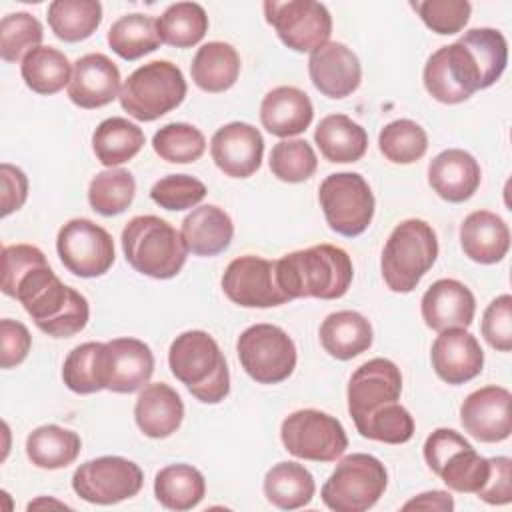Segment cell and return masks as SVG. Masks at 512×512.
<instances>
[{
    "instance_id": "1",
    "label": "cell",
    "mask_w": 512,
    "mask_h": 512,
    "mask_svg": "<svg viewBox=\"0 0 512 512\" xmlns=\"http://www.w3.org/2000/svg\"><path fill=\"white\" fill-rule=\"evenodd\" d=\"M508 62V44L494 28H472L454 44L438 48L424 66V86L442 104H460L492 86Z\"/></svg>"
},
{
    "instance_id": "2",
    "label": "cell",
    "mask_w": 512,
    "mask_h": 512,
    "mask_svg": "<svg viewBox=\"0 0 512 512\" xmlns=\"http://www.w3.org/2000/svg\"><path fill=\"white\" fill-rule=\"evenodd\" d=\"M12 298L24 306L42 332L54 338L78 334L90 318L88 300L66 286L52 272L48 260L36 264L18 280Z\"/></svg>"
},
{
    "instance_id": "3",
    "label": "cell",
    "mask_w": 512,
    "mask_h": 512,
    "mask_svg": "<svg viewBox=\"0 0 512 512\" xmlns=\"http://www.w3.org/2000/svg\"><path fill=\"white\" fill-rule=\"evenodd\" d=\"M274 268L278 288L288 300L342 298L354 276L348 252L332 244H318L284 254L274 262Z\"/></svg>"
},
{
    "instance_id": "4",
    "label": "cell",
    "mask_w": 512,
    "mask_h": 512,
    "mask_svg": "<svg viewBox=\"0 0 512 512\" xmlns=\"http://www.w3.org/2000/svg\"><path fill=\"white\" fill-rule=\"evenodd\" d=\"M168 366L192 396L218 404L230 392V372L218 342L204 330H186L170 344Z\"/></svg>"
},
{
    "instance_id": "5",
    "label": "cell",
    "mask_w": 512,
    "mask_h": 512,
    "mask_svg": "<svg viewBox=\"0 0 512 512\" xmlns=\"http://www.w3.org/2000/svg\"><path fill=\"white\" fill-rule=\"evenodd\" d=\"M120 240L126 262L144 276L168 280L174 278L186 262L188 248L182 234L160 216H134L124 226Z\"/></svg>"
},
{
    "instance_id": "6",
    "label": "cell",
    "mask_w": 512,
    "mask_h": 512,
    "mask_svg": "<svg viewBox=\"0 0 512 512\" xmlns=\"http://www.w3.org/2000/svg\"><path fill=\"white\" fill-rule=\"evenodd\" d=\"M438 256V238L420 218L400 222L382 250V278L392 292H412Z\"/></svg>"
},
{
    "instance_id": "7",
    "label": "cell",
    "mask_w": 512,
    "mask_h": 512,
    "mask_svg": "<svg viewBox=\"0 0 512 512\" xmlns=\"http://www.w3.org/2000/svg\"><path fill=\"white\" fill-rule=\"evenodd\" d=\"M186 96L182 70L168 60H154L136 68L122 84L120 104L140 122H152L176 106Z\"/></svg>"
},
{
    "instance_id": "8",
    "label": "cell",
    "mask_w": 512,
    "mask_h": 512,
    "mask_svg": "<svg viewBox=\"0 0 512 512\" xmlns=\"http://www.w3.org/2000/svg\"><path fill=\"white\" fill-rule=\"evenodd\" d=\"M388 472L372 454H350L336 464V470L322 486V502L334 512H364L384 494Z\"/></svg>"
},
{
    "instance_id": "9",
    "label": "cell",
    "mask_w": 512,
    "mask_h": 512,
    "mask_svg": "<svg viewBox=\"0 0 512 512\" xmlns=\"http://www.w3.org/2000/svg\"><path fill=\"white\" fill-rule=\"evenodd\" d=\"M424 460L454 492L476 494L490 474L488 458L480 456L464 436L450 428H438L426 438Z\"/></svg>"
},
{
    "instance_id": "10",
    "label": "cell",
    "mask_w": 512,
    "mask_h": 512,
    "mask_svg": "<svg viewBox=\"0 0 512 512\" xmlns=\"http://www.w3.org/2000/svg\"><path fill=\"white\" fill-rule=\"evenodd\" d=\"M320 208L328 226L342 236L362 234L374 216V194L356 172H336L324 178L318 190Z\"/></svg>"
},
{
    "instance_id": "11",
    "label": "cell",
    "mask_w": 512,
    "mask_h": 512,
    "mask_svg": "<svg viewBox=\"0 0 512 512\" xmlns=\"http://www.w3.org/2000/svg\"><path fill=\"white\" fill-rule=\"evenodd\" d=\"M244 372L258 384H278L296 368V346L292 338L274 324H254L236 342Z\"/></svg>"
},
{
    "instance_id": "12",
    "label": "cell",
    "mask_w": 512,
    "mask_h": 512,
    "mask_svg": "<svg viewBox=\"0 0 512 512\" xmlns=\"http://www.w3.org/2000/svg\"><path fill=\"white\" fill-rule=\"evenodd\" d=\"M280 438L292 456L312 462H334L348 448V436L340 420L314 408L286 416Z\"/></svg>"
},
{
    "instance_id": "13",
    "label": "cell",
    "mask_w": 512,
    "mask_h": 512,
    "mask_svg": "<svg viewBox=\"0 0 512 512\" xmlns=\"http://www.w3.org/2000/svg\"><path fill=\"white\" fill-rule=\"evenodd\" d=\"M144 474L122 456H100L80 464L72 476L74 492L90 504H116L140 492Z\"/></svg>"
},
{
    "instance_id": "14",
    "label": "cell",
    "mask_w": 512,
    "mask_h": 512,
    "mask_svg": "<svg viewBox=\"0 0 512 512\" xmlns=\"http://www.w3.org/2000/svg\"><path fill=\"white\" fill-rule=\"evenodd\" d=\"M264 14L278 38L296 52H314L326 44L332 34L328 8L314 0H268L264 2Z\"/></svg>"
},
{
    "instance_id": "15",
    "label": "cell",
    "mask_w": 512,
    "mask_h": 512,
    "mask_svg": "<svg viewBox=\"0 0 512 512\" xmlns=\"http://www.w3.org/2000/svg\"><path fill=\"white\" fill-rule=\"evenodd\" d=\"M56 250L62 264L80 278H96L114 264L112 236L88 218L66 222L56 236Z\"/></svg>"
},
{
    "instance_id": "16",
    "label": "cell",
    "mask_w": 512,
    "mask_h": 512,
    "mask_svg": "<svg viewBox=\"0 0 512 512\" xmlns=\"http://www.w3.org/2000/svg\"><path fill=\"white\" fill-rule=\"evenodd\" d=\"M154 356L138 338H114L102 342L98 352V382L102 390L130 394L152 378Z\"/></svg>"
},
{
    "instance_id": "17",
    "label": "cell",
    "mask_w": 512,
    "mask_h": 512,
    "mask_svg": "<svg viewBox=\"0 0 512 512\" xmlns=\"http://www.w3.org/2000/svg\"><path fill=\"white\" fill-rule=\"evenodd\" d=\"M222 290L230 302L244 308H270L288 302L278 288L274 262L254 254L234 258L226 266Z\"/></svg>"
},
{
    "instance_id": "18",
    "label": "cell",
    "mask_w": 512,
    "mask_h": 512,
    "mask_svg": "<svg viewBox=\"0 0 512 512\" xmlns=\"http://www.w3.org/2000/svg\"><path fill=\"white\" fill-rule=\"evenodd\" d=\"M402 392L400 368L388 358H372L358 366L348 382V412L356 422L374 410L398 402Z\"/></svg>"
},
{
    "instance_id": "19",
    "label": "cell",
    "mask_w": 512,
    "mask_h": 512,
    "mask_svg": "<svg viewBox=\"0 0 512 512\" xmlns=\"http://www.w3.org/2000/svg\"><path fill=\"white\" fill-rule=\"evenodd\" d=\"M512 394L502 386H484L468 394L460 406L464 430L480 442H502L512 432Z\"/></svg>"
},
{
    "instance_id": "20",
    "label": "cell",
    "mask_w": 512,
    "mask_h": 512,
    "mask_svg": "<svg viewBox=\"0 0 512 512\" xmlns=\"http://www.w3.org/2000/svg\"><path fill=\"white\" fill-rule=\"evenodd\" d=\"M214 164L230 178H248L260 164L264 140L258 128L246 122H230L218 128L210 140Z\"/></svg>"
},
{
    "instance_id": "21",
    "label": "cell",
    "mask_w": 512,
    "mask_h": 512,
    "mask_svg": "<svg viewBox=\"0 0 512 512\" xmlns=\"http://www.w3.org/2000/svg\"><path fill=\"white\" fill-rule=\"evenodd\" d=\"M308 74L314 88L328 98L350 96L362 80L358 56L342 42H326L310 52Z\"/></svg>"
},
{
    "instance_id": "22",
    "label": "cell",
    "mask_w": 512,
    "mask_h": 512,
    "mask_svg": "<svg viewBox=\"0 0 512 512\" xmlns=\"http://www.w3.org/2000/svg\"><path fill=\"white\" fill-rule=\"evenodd\" d=\"M430 360L440 380L464 384L482 372L484 352L466 328H448L434 340Z\"/></svg>"
},
{
    "instance_id": "23",
    "label": "cell",
    "mask_w": 512,
    "mask_h": 512,
    "mask_svg": "<svg viewBox=\"0 0 512 512\" xmlns=\"http://www.w3.org/2000/svg\"><path fill=\"white\" fill-rule=\"evenodd\" d=\"M120 96V70L116 64L100 54H86L74 62L68 84V98L86 110L102 108Z\"/></svg>"
},
{
    "instance_id": "24",
    "label": "cell",
    "mask_w": 512,
    "mask_h": 512,
    "mask_svg": "<svg viewBox=\"0 0 512 512\" xmlns=\"http://www.w3.org/2000/svg\"><path fill=\"white\" fill-rule=\"evenodd\" d=\"M422 318L428 328L444 332L448 328H468L474 320L476 300L470 288L454 278L436 280L422 296Z\"/></svg>"
},
{
    "instance_id": "25",
    "label": "cell",
    "mask_w": 512,
    "mask_h": 512,
    "mask_svg": "<svg viewBox=\"0 0 512 512\" xmlns=\"http://www.w3.org/2000/svg\"><path fill=\"white\" fill-rule=\"evenodd\" d=\"M482 172L476 158L460 148L440 152L428 166L430 188L446 202H464L480 186Z\"/></svg>"
},
{
    "instance_id": "26",
    "label": "cell",
    "mask_w": 512,
    "mask_h": 512,
    "mask_svg": "<svg viewBox=\"0 0 512 512\" xmlns=\"http://www.w3.org/2000/svg\"><path fill=\"white\" fill-rule=\"evenodd\" d=\"M312 116L314 108L308 94L296 86L272 88L260 104L262 126L278 138L302 134L310 126Z\"/></svg>"
},
{
    "instance_id": "27",
    "label": "cell",
    "mask_w": 512,
    "mask_h": 512,
    "mask_svg": "<svg viewBox=\"0 0 512 512\" xmlns=\"http://www.w3.org/2000/svg\"><path fill=\"white\" fill-rule=\"evenodd\" d=\"M134 418L138 428L148 438H168L174 434L184 418V404L180 394L164 384H148L136 398Z\"/></svg>"
},
{
    "instance_id": "28",
    "label": "cell",
    "mask_w": 512,
    "mask_h": 512,
    "mask_svg": "<svg viewBox=\"0 0 512 512\" xmlns=\"http://www.w3.org/2000/svg\"><path fill=\"white\" fill-rule=\"evenodd\" d=\"M460 244L470 260L496 264L508 254L510 230L494 212L476 210L470 212L460 226Z\"/></svg>"
},
{
    "instance_id": "29",
    "label": "cell",
    "mask_w": 512,
    "mask_h": 512,
    "mask_svg": "<svg viewBox=\"0 0 512 512\" xmlns=\"http://www.w3.org/2000/svg\"><path fill=\"white\" fill-rule=\"evenodd\" d=\"M180 234L188 252L196 256H216L230 246L234 224L222 208L204 204L182 220Z\"/></svg>"
},
{
    "instance_id": "30",
    "label": "cell",
    "mask_w": 512,
    "mask_h": 512,
    "mask_svg": "<svg viewBox=\"0 0 512 512\" xmlns=\"http://www.w3.org/2000/svg\"><path fill=\"white\" fill-rule=\"evenodd\" d=\"M320 342L330 356L352 360L372 346V326L360 312H332L320 326Z\"/></svg>"
},
{
    "instance_id": "31",
    "label": "cell",
    "mask_w": 512,
    "mask_h": 512,
    "mask_svg": "<svg viewBox=\"0 0 512 512\" xmlns=\"http://www.w3.org/2000/svg\"><path fill=\"white\" fill-rule=\"evenodd\" d=\"M314 140L328 162L348 164L366 154L368 134L352 118L344 114H330L320 120L314 132Z\"/></svg>"
},
{
    "instance_id": "32",
    "label": "cell",
    "mask_w": 512,
    "mask_h": 512,
    "mask_svg": "<svg viewBox=\"0 0 512 512\" xmlns=\"http://www.w3.org/2000/svg\"><path fill=\"white\" fill-rule=\"evenodd\" d=\"M190 74L204 92H224L234 86L240 74V56L226 42H208L194 54Z\"/></svg>"
},
{
    "instance_id": "33",
    "label": "cell",
    "mask_w": 512,
    "mask_h": 512,
    "mask_svg": "<svg viewBox=\"0 0 512 512\" xmlns=\"http://www.w3.org/2000/svg\"><path fill=\"white\" fill-rule=\"evenodd\" d=\"M80 448V436L56 424L38 426L26 438L28 460L44 470L66 468L78 458Z\"/></svg>"
},
{
    "instance_id": "34",
    "label": "cell",
    "mask_w": 512,
    "mask_h": 512,
    "mask_svg": "<svg viewBox=\"0 0 512 512\" xmlns=\"http://www.w3.org/2000/svg\"><path fill=\"white\" fill-rule=\"evenodd\" d=\"M144 146V132L134 122L112 116L102 120L92 134V148L100 164L114 168L132 160Z\"/></svg>"
},
{
    "instance_id": "35",
    "label": "cell",
    "mask_w": 512,
    "mask_h": 512,
    "mask_svg": "<svg viewBox=\"0 0 512 512\" xmlns=\"http://www.w3.org/2000/svg\"><path fill=\"white\" fill-rule=\"evenodd\" d=\"M312 474L298 462H278L264 476V496L282 510H296L314 498Z\"/></svg>"
},
{
    "instance_id": "36",
    "label": "cell",
    "mask_w": 512,
    "mask_h": 512,
    "mask_svg": "<svg viewBox=\"0 0 512 512\" xmlns=\"http://www.w3.org/2000/svg\"><path fill=\"white\" fill-rule=\"evenodd\" d=\"M156 500L168 510H190L206 494V482L198 468L190 464H170L154 478Z\"/></svg>"
},
{
    "instance_id": "37",
    "label": "cell",
    "mask_w": 512,
    "mask_h": 512,
    "mask_svg": "<svg viewBox=\"0 0 512 512\" xmlns=\"http://www.w3.org/2000/svg\"><path fill=\"white\" fill-rule=\"evenodd\" d=\"M20 74L32 92L50 96L70 84L72 66L64 52L52 46H38L24 56Z\"/></svg>"
},
{
    "instance_id": "38",
    "label": "cell",
    "mask_w": 512,
    "mask_h": 512,
    "mask_svg": "<svg viewBox=\"0 0 512 512\" xmlns=\"http://www.w3.org/2000/svg\"><path fill=\"white\" fill-rule=\"evenodd\" d=\"M102 22L98 0H54L48 6L50 30L64 42L90 38Z\"/></svg>"
},
{
    "instance_id": "39",
    "label": "cell",
    "mask_w": 512,
    "mask_h": 512,
    "mask_svg": "<svg viewBox=\"0 0 512 512\" xmlns=\"http://www.w3.org/2000/svg\"><path fill=\"white\" fill-rule=\"evenodd\" d=\"M108 44L124 60H138L154 52L162 40L156 20L146 14L120 16L108 30Z\"/></svg>"
},
{
    "instance_id": "40",
    "label": "cell",
    "mask_w": 512,
    "mask_h": 512,
    "mask_svg": "<svg viewBox=\"0 0 512 512\" xmlns=\"http://www.w3.org/2000/svg\"><path fill=\"white\" fill-rule=\"evenodd\" d=\"M160 40L174 48H192L208 32L206 10L196 2H176L156 20Z\"/></svg>"
},
{
    "instance_id": "41",
    "label": "cell",
    "mask_w": 512,
    "mask_h": 512,
    "mask_svg": "<svg viewBox=\"0 0 512 512\" xmlns=\"http://www.w3.org/2000/svg\"><path fill=\"white\" fill-rule=\"evenodd\" d=\"M136 194V180L124 168H110L96 174L88 186V202L102 216L124 212Z\"/></svg>"
},
{
    "instance_id": "42",
    "label": "cell",
    "mask_w": 512,
    "mask_h": 512,
    "mask_svg": "<svg viewBox=\"0 0 512 512\" xmlns=\"http://www.w3.org/2000/svg\"><path fill=\"white\" fill-rule=\"evenodd\" d=\"M378 148L394 164H412L428 150V136L420 124L408 118L388 122L378 134Z\"/></svg>"
},
{
    "instance_id": "43",
    "label": "cell",
    "mask_w": 512,
    "mask_h": 512,
    "mask_svg": "<svg viewBox=\"0 0 512 512\" xmlns=\"http://www.w3.org/2000/svg\"><path fill=\"white\" fill-rule=\"evenodd\" d=\"M152 148L166 162L190 164L204 154L206 138L192 124L170 122L154 134Z\"/></svg>"
},
{
    "instance_id": "44",
    "label": "cell",
    "mask_w": 512,
    "mask_h": 512,
    "mask_svg": "<svg viewBox=\"0 0 512 512\" xmlns=\"http://www.w3.org/2000/svg\"><path fill=\"white\" fill-rule=\"evenodd\" d=\"M356 430L368 440L404 444L414 436V418L402 404L390 402L356 422Z\"/></svg>"
},
{
    "instance_id": "45",
    "label": "cell",
    "mask_w": 512,
    "mask_h": 512,
    "mask_svg": "<svg viewBox=\"0 0 512 512\" xmlns=\"http://www.w3.org/2000/svg\"><path fill=\"white\" fill-rule=\"evenodd\" d=\"M42 24L28 12H12L0 20V56L4 62L24 60L28 52L40 46Z\"/></svg>"
},
{
    "instance_id": "46",
    "label": "cell",
    "mask_w": 512,
    "mask_h": 512,
    "mask_svg": "<svg viewBox=\"0 0 512 512\" xmlns=\"http://www.w3.org/2000/svg\"><path fill=\"white\" fill-rule=\"evenodd\" d=\"M318 168L316 152L306 140H282L270 152L272 174L290 184L308 180Z\"/></svg>"
},
{
    "instance_id": "47",
    "label": "cell",
    "mask_w": 512,
    "mask_h": 512,
    "mask_svg": "<svg viewBox=\"0 0 512 512\" xmlns=\"http://www.w3.org/2000/svg\"><path fill=\"white\" fill-rule=\"evenodd\" d=\"M102 342H84L64 360L62 380L76 394H94L102 390L98 382V352Z\"/></svg>"
},
{
    "instance_id": "48",
    "label": "cell",
    "mask_w": 512,
    "mask_h": 512,
    "mask_svg": "<svg viewBox=\"0 0 512 512\" xmlns=\"http://www.w3.org/2000/svg\"><path fill=\"white\" fill-rule=\"evenodd\" d=\"M206 196V186L188 174H168L160 178L152 190L150 198L164 210H186L202 202Z\"/></svg>"
},
{
    "instance_id": "49",
    "label": "cell",
    "mask_w": 512,
    "mask_h": 512,
    "mask_svg": "<svg viewBox=\"0 0 512 512\" xmlns=\"http://www.w3.org/2000/svg\"><path fill=\"white\" fill-rule=\"evenodd\" d=\"M412 8L420 14L422 22L440 36L460 32L468 24L472 12L468 0H424L412 2Z\"/></svg>"
},
{
    "instance_id": "50",
    "label": "cell",
    "mask_w": 512,
    "mask_h": 512,
    "mask_svg": "<svg viewBox=\"0 0 512 512\" xmlns=\"http://www.w3.org/2000/svg\"><path fill=\"white\" fill-rule=\"evenodd\" d=\"M482 336L486 342L500 352L512 348V298L502 294L494 298L482 316Z\"/></svg>"
},
{
    "instance_id": "51",
    "label": "cell",
    "mask_w": 512,
    "mask_h": 512,
    "mask_svg": "<svg viewBox=\"0 0 512 512\" xmlns=\"http://www.w3.org/2000/svg\"><path fill=\"white\" fill-rule=\"evenodd\" d=\"M40 262H46V256L40 248L32 244L4 246L2 248V292L6 296H12L18 280Z\"/></svg>"
},
{
    "instance_id": "52",
    "label": "cell",
    "mask_w": 512,
    "mask_h": 512,
    "mask_svg": "<svg viewBox=\"0 0 512 512\" xmlns=\"http://www.w3.org/2000/svg\"><path fill=\"white\" fill-rule=\"evenodd\" d=\"M30 346L32 336L22 322L10 318H4L0 322V366L4 370L24 362V358L30 352Z\"/></svg>"
},
{
    "instance_id": "53",
    "label": "cell",
    "mask_w": 512,
    "mask_h": 512,
    "mask_svg": "<svg viewBox=\"0 0 512 512\" xmlns=\"http://www.w3.org/2000/svg\"><path fill=\"white\" fill-rule=\"evenodd\" d=\"M490 474L476 496L488 504L504 506L512 500V460L508 456L488 458Z\"/></svg>"
},
{
    "instance_id": "54",
    "label": "cell",
    "mask_w": 512,
    "mask_h": 512,
    "mask_svg": "<svg viewBox=\"0 0 512 512\" xmlns=\"http://www.w3.org/2000/svg\"><path fill=\"white\" fill-rule=\"evenodd\" d=\"M0 180H2V216L20 210L28 196V178L26 174L8 162L0 166Z\"/></svg>"
},
{
    "instance_id": "55",
    "label": "cell",
    "mask_w": 512,
    "mask_h": 512,
    "mask_svg": "<svg viewBox=\"0 0 512 512\" xmlns=\"http://www.w3.org/2000/svg\"><path fill=\"white\" fill-rule=\"evenodd\" d=\"M454 508V500L444 490H432L418 494L416 498L408 500L402 510H438V512H450Z\"/></svg>"
}]
</instances>
